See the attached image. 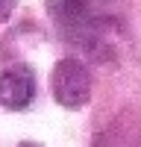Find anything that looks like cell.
I'll list each match as a JSON object with an SVG mask.
<instances>
[{
    "label": "cell",
    "mask_w": 141,
    "mask_h": 147,
    "mask_svg": "<svg viewBox=\"0 0 141 147\" xmlns=\"http://www.w3.org/2000/svg\"><path fill=\"white\" fill-rule=\"evenodd\" d=\"M53 97L62 109H82L91 100V71L77 56L59 59L50 74Z\"/></svg>",
    "instance_id": "1"
},
{
    "label": "cell",
    "mask_w": 141,
    "mask_h": 147,
    "mask_svg": "<svg viewBox=\"0 0 141 147\" xmlns=\"http://www.w3.org/2000/svg\"><path fill=\"white\" fill-rule=\"evenodd\" d=\"M15 3L18 0H0V24H6L12 18V12H15Z\"/></svg>",
    "instance_id": "3"
},
{
    "label": "cell",
    "mask_w": 141,
    "mask_h": 147,
    "mask_svg": "<svg viewBox=\"0 0 141 147\" xmlns=\"http://www.w3.org/2000/svg\"><path fill=\"white\" fill-rule=\"evenodd\" d=\"M18 147H44V144H35V141H21Z\"/></svg>",
    "instance_id": "4"
},
{
    "label": "cell",
    "mask_w": 141,
    "mask_h": 147,
    "mask_svg": "<svg viewBox=\"0 0 141 147\" xmlns=\"http://www.w3.org/2000/svg\"><path fill=\"white\" fill-rule=\"evenodd\" d=\"M35 97V71L30 65H12L0 74V106L21 112Z\"/></svg>",
    "instance_id": "2"
}]
</instances>
